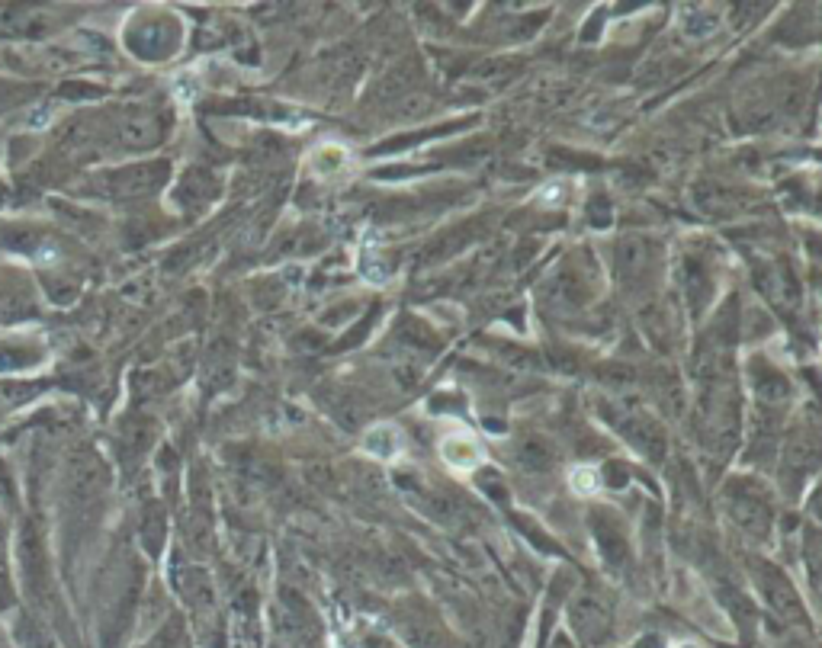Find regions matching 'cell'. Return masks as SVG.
I'll return each instance as SVG.
<instances>
[{"label": "cell", "instance_id": "obj_1", "mask_svg": "<svg viewBox=\"0 0 822 648\" xmlns=\"http://www.w3.org/2000/svg\"><path fill=\"white\" fill-rule=\"evenodd\" d=\"M440 453H444V459L450 462L453 469H476L479 462H482L479 443L473 437H466V434L447 437L444 443H440Z\"/></svg>", "mask_w": 822, "mask_h": 648}, {"label": "cell", "instance_id": "obj_2", "mask_svg": "<svg viewBox=\"0 0 822 648\" xmlns=\"http://www.w3.org/2000/svg\"><path fill=\"white\" fill-rule=\"evenodd\" d=\"M572 488L578 491V495H595V491H598V475L591 472L588 466H578L572 472Z\"/></svg>", "mask_w": 822, "mask_h": 648}]
</instances>
